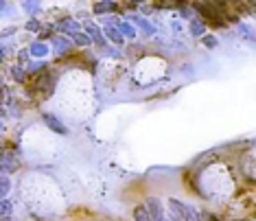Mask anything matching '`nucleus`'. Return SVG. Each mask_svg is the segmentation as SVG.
<instances>
[{
	"label": "nucleus",
	"instance_id": "nucleus-1",
	"mask_svg": "<svg viewBox=\"0 0 256 221\" xmlns=\"http://www.w3.org/2000/svg\"><path fill=\"white\" fill-rule=\"evenodd\" d=\"M18 166H20V162H18V156H16L14 151H2V154H0V171L14 173Z\"/></svg>",
	"mask_w": 256,
	"mask_h": 221
},
{
	"label": "nucleus",
	"instance_id": "nucleus-2",
	"mask_svg": "<svg viewBox=\"0 0 256 221\" xmlns=\"http://www.w3.org/2000/svg\"><path fill=\"white\" fill-rule=\"evenodd\" d=\"M55 28H57L60 33H66V36H70V38H74L77 33H81V24H79L77 20H72V18H64V20H60Z\"/></svg>",
	"mask_w": 256,
	"mask_h": 221
},
{
	"label": "nucleus",
	"instance_id": "nucleus-3",
	"mask_svg": "<svg viewBox=\"0 0 256 221\" xmlns=\"http://www.w3.org/2000/svg\"><path fill=\"white\" fill-rule=\"evenodd\" d=\"M84 28H86V36L90 38V42H94V44H98L103 48L106 46V36H103V31L98 28L94 22H86L84 24Z\"/></svg>",
	"mask_w": 256,
	"mask_h": 221
},
{
	"label": "nucleus",
	"instance_id": "nucleus-4",
	"mask_svg": "<svg viewBox=\"0 0 256 221\" xmlns=\"http://www.w3.org/2000/svg\"><path fill=\"white\" fill-rule=\"evenodd\" d=\"M42 118H44L46 127H48V130H53L55 134H62V136H64V134H68V127L64 125V123H62L60 118H57L55 114H48V112H46V114L42 116Z\"/></svg>",
	"mask_w": 256,
	"mask_h": 221
},
{
	"label": "nucleus",
	"instance_id": "nucleus-5",
	"mask_svg": "<svg viewBox=\"0 0 256 221\" xmlns=\"http://www.w3.org/2000/svg\"><path fill=\"white\" fill-rule=\"evenodd\" d=\"M53 50L55 53H60V55H66V53H70L72 50V42L66 36H55L53 38Z\"/></svg>",
	"mask_w": 256,
	"mask_h": 221
},
{
	"label": "nucleus",
	"instance_id": "nucleus-6",
	"mask_svg": "<svg viewBox=\"0 0 256 221\" xmlns=\"http://www.w3.org/2000/svg\"><path fill=\"white\" fill-rule=\"evenodd\" d=\"M130 20H132L136 26H140V28H142V33H147V36H154V33H156V26L151 24L149 20L140 18V16H130Z\"/></svg>",
	"mask_w": 256,
	"mask_h": 221
},
{
	"label": "nucleus",
	"instance_id": "nucleus-7",
	"mask_svg": "<svg viewBox=\"0 0 256 221\" xmlns=\"http://www.w3.org/2000/svg\"><path fill=\"white\" fill-rule=\"evenodd\" d=\"M26 53L31 57H46L48 55V46L44 42H31V46L26 48Z\"/></svg>",
	"mask_w": 256,
	"mask_h": 221
},
{
	"label": "nucleus",
	"instance_id": "nucleus-8",
	"mask_svg": "<svg viewBox=\"0 0 256 221\" xmlns=\"http://www.w3.org/2000/svg\"><path fill=\"white\" fill-rule=\"evenodd\" d=\"M114 26L118 28V33H120L123 38H125V36H127V38H136V28H134L130 22H123V20H120V22H116Z\"/></svg>",
	"mask_w": 256,
	"mask_h": 221
},
{
	"label": "nucleus",
	"instance_id": "nucleus-9",
	"mask_svg": "<svg viewBox=\"0 0 256 221\" xmlns=\"http://www.w3.org/2000/svg\"><path fill=\"white\" fill-rule=\"evenodd\" d=\"M190 33H193L195 38H200V36H204L206 33V24H204L202 20H197V18H193L190 20Z\"/></svg>",
	"mask_w": 256,
	"mask_h": 221
},
{
	"label": "nucleus",
	"instance_id": "nucleus-10",
	"mask_svg": "<svg viewBox=\"0 0 256 221\" xmlns=\"http://www.w3.org/2000/svg\"><path fill=\"white\" fill-rule=\"evenodd\" d=\"M106 38L112 40V42H116V44H123V36L118 33V28L116 26H108L106 28Z\"/></svg>",
	"mask_w": 256,
	"mask_h": 221
},
{
	"label": "nucleus",
	"instance_id": "nucleus-11",
	"mask_svg": "<svg viewBox=\"0 0 256 221\" xmlns=\"http://www.w3.org/2000/svg\"><path fill=\"white\" fill-rule=\"evenodd\" d=\"M114 9H118L116 2H96L94 4V14H108V11H114Z\"/></svg>",
	"mask_w": 256,
	"mask_h": 221
},
{
	"label": "nucleus",
	"instance_id": "nucleus-12",
	"mask_svg": "<svg viewBox=\"0 0 256 221\" xmlns=\"http://www.w3.org/2000/svg\"><path fill=\"white\" fill-rule=\"evenodd\" d=\"M11 208H14V206H11V202H0V221H7L9 217H11Z\"/></svg>",
	"mask_w": 256,
	"mask_h": 221
},
{
	"label": "nucleus",
	"instance_id": "nucleus-13",
	"mask_svg": "<svg viewBox=\"0 0 256 221\" xmlns=\"http://www.w3.org/2000/svg\"><path fill=\"white\" fill-rule=\"evenodd\" d=\"M134 219H136V221H149L147 208H144V206H136V208H134Z\"/></svg>",
	"mask_w": 256,
	"mask_h": 221
},
{
	"label": "nucleus",
	"instance_id": "nucleus-14",
	"mask_svg": "<svg viewBox=\"0 0 256 221\" xmlns=\"http://www.w3.org/2000/svg\"><path fill=\"white\" fill-rule=\"evenodd\" d=\"M9 190H11V182H9L7 178H0V202L7 197Z\"/></svg>",
	"mask_w": 256,
	"mask_h": 221
},
{
	"label": "nucleus",
	"instance_id": "nucleus-15",
	"mask_svg": "<svg viewBox=\"0 0 256 221\" xmlns=\"http://www.w3.org/2000/svg\"><path fill=\"white\" fill-rule=\"evenodd\" d=\"M22 9H24L26 14H38V11H40V2H36V0H33V2H28V0H26V2H22Z\"/></svg>",
	"mask_w": 256,
	"mask_h": 221
},
{
	"label": "nucleus",
	"instance_id": "nucleus-16",
	"mask_svg": "<svg viewBox=\"0 0 256 221\" xmlns=\"http://www.w3.org/2000/svg\"><path fill=\"white\" fill-rule=\"evenodd\" d=\"M11 77L22 84V81H24V70H22V66H14V68H11Z\"/></svg>",
	"mask_w": 256,
	"mask_h": 221
},
{
	"label": "nucleus",
	"instance_id": "nucleus-17",
	"mask_svg": "<svg viewBox=\"0 0 256 221\" xmlns=\"http://www.w3.org/2000/svg\"><path fill=\"white\" fill-rule=\"evenodd\" d=\"M74 42H77L79 46H88V44H92V42H90V38L86 36V33H77V36H74Z\"/></svg>",
	"mask_w": 256,
	"mask_h": 221
},
{
	"label": "nucleus",
	"instance_id": "nucleus-18",
	"mask_svg": "<svg viewBox=\"0 0 256 221\" xmlns=\"http://www.w3.org/2000/svg\"><path fill=\"white\" fill-rule=\"evenodd\" d=\"M26 31L38 33V31H42V26H40V22H38V20H28V22H26Z\"/></svg>",
	"mask_w": 256,
	"mask_h": 221
},
{
	"label": "nucleus",
	"instance_id": "nucleus-19",
	"mask_svg": "<svg viewBox=\"0 0 256 221\" xmlns=\"http://www.w3.org/2000/svg\"><path fill=\"white\" fill-rule=\"evenodd\" d=\"M204 44H206L208 48H214V46H217V38H212V36H206V38H204Z\"/></svg>",
	"mask_w": 256,
	"mask_h": 221
},
{
	"label": "nucleus",
	"instance_id": "nucleus-20",
	"mask_svg": "<svg viewBox=\"0 0 256 221\" xmlns=\"http://www.w3.org/2000/svg\"><path fill=\"white\" fill-rule=\"evenodd\" d=\"M11 33H16V28H7V31H2L0 33V38H7V36H11Z\"/></svg>",
	"mask_w": 256,
	"mask_h": 221
},
{
	"label": "nucleus",
	"instance_id": "nucleus-21",
	"mask_svg": "<svg viewBox=\"0 0 256 221\" xmlns=\"http://www.w3.org/2000/svg\"><path fill=\"white\" fill-rule=\"evenodd\" d=\"M28 57H31V55H28V53H26V50H22V53H20V60H22V62H26V60H28Z\"/></svg>",
	"mask_w": 256,
	"mask_h": 221
},
{
	"label": "nucleus",
	"instance_id": "nucleus-22",
	"mask_svg": "<svg viewBox=\"0 0 256 221\" xmlns=\"http://www.w3.org/2000/svg\"><path fill=\"white\" fill-rule=\"evenodd\" d=\"M4 9H7V2H2V0H0V16H2Z\"/></svg>",
	"mask_w": 256,
	"mask_h": 221
},
{
	"label": "nucleus",
	"instance_id": "nucleus-23",
	"mask_svg": "<svg viewBox=\"0 0 256 221\" xmlns=\"http://www.w3.org/2000/svg\"><path fill=\"white\" fill-rule=\"evenodd\" d=\"M2 57H4V48H0V62H2Z\"/></svg>",
	"mask_w": 256,
	"mask_h": 221
},
{
	"label": "nucleus",
	"instance_id": "nucleus-24",
	"mask_svg": "<svg viewBox=\"0 0 256 221\" xmlns=\"http://www.w3.org/2000/svg\"><path fill=\"white\" fill-rule=\"evenodd\" d=\"M2 132H4V125H2V123H0V134H2Z\"/></svg>",
	"mask_w": 256,
	"mask_h": 221
}]
</instances>
